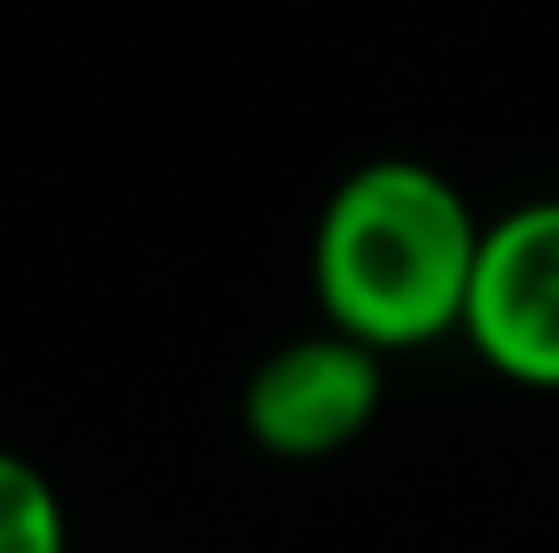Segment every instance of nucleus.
Wrapping results in <instances>:
<instances>
[{
  "instance_id": "4",
  "label": "nucleus",
  "mask_w": 559,
  "mask_h": 553,
  "mask_svg": "<svg viewBox=\"0 0 559 553\" xmlns=\"http://www.w3.org/2000/svg\"><path fill=\"white\" fill-rule=\"evenodd\" d=\"M0 553H66V508L52 482L0 449Z\"/></svg>"
},
{
  "instance_id": "3",
  "label": "nucleus",
  "mask_w": 559,
  "mask_h": 553,
  "mask_svg": "<svg viewBox=\"0 0 559 553\" xmlns=\"http://www.w3.org/2000/svg\"><path fill=\"white\" fill-rule=\"evenodd\" d=\"M384 404V372L378 352L345 339V332H319V339H293L248 378V436L274 456L312 462L332 456L345 443H358L371 430V416Z\"/></svg>"
},
{
  "instance_id": "2",
  "label": "nucleus",
  "mask_w": 559,
  "mask_h": 553,
  "mask_svg": "<svg viewBox=\"0 0 559 553\" xmlns=\"http://www.w3.org/2000/svg\"><path fill=\"white\" fill-rule=\"evenodd\" d=\"M462 332L501 378L559 391V196L481 228Z\"/></svg>"
},
{
  "instance_id": "1",
  "label": "nucleus",
  "mask_w": 559,
  "mask_h": 553,
  "mask_svg": "<svg viewBox=\"0 0 559 553\" xmlns=\"http://www.w3.org/2000/svg\"><path fill=\"white\" fill-rule=\"evenodd\" d=\"M475 255L481 228L455 183L423 163H371L325 202L312 274L345 339L397 352L462 326Z\"/></svg>"
}]
</instances>
